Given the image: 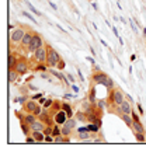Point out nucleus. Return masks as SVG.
Segmentation results:
<instances>
[{
	"mask_svg": "<svg viewBox=\"0 0 146 164\" xmlns=\"http://www.w3.org/2000/svg\"><path fill=\"white\" fill-rule=\"evenodd\" d=\"M23 16H24V17H27L28 20H31V21H34V23H37V20H35V18H34V17L31 16L30 13H27V11H23Z\"/></svg>",
	"mask_w": 146,
	"mask_h": 164,
	"instance_id": "obj_36",
	"label": "nucleus"
},
{
	"mask_svg": "<svg viewBox=\"0 0 146 164\" xmlns=\"http://www.w3.org/2000/svg\"><path fill=\"white\" fill-rule=\"evenodd\" d=\"M89 101L91 104H97V98H96V87H91L90 88V93H89Z\"/></svg>",
	"mask_w": 146,
	"mask_h": 164,
	"instance_id": "obj_22",
	"label": "nucleus"
},
{
	"mask_svg": "<svg viewBox=\"0 0 146 164\" xmlns=\"http://www.w3.org/2000/svg\"><path fill=\"white\" fill-rule=\"evenodd\" d=\"M45 128H47V123L44 121H41L39 118L34 123H31V131H44Z\"/></svg>",
	"mask_w": 146,
	"mask_h": 164,
	"instance_id": "obj_14",
	"label": "nucleus"
},
{
	"mask_svg": "<svg viewBox=\"0 0 146 164\" xmlns=\"http://www.w3.org/2000/svg\"><path fill=\"white\" fill-rule=\"evenodd\" d=\"M70 87H72V90H73L76 94H79V87H77V86H75V83H72V86H70Z\"/></svg>",
	"mask_w": 146,
	"mask_h": 164,
	"instance_id": "obj_39",
	"label": "nucleus"
},
{
	"mask_svg": "<svg viewBox=\"0 0 146 164\" xmlns=\"http://www.w3.org/2000/svg\"><path fill=\"white\" fill-rule=\"evenodd\" d=\"M59 110H62V102L61 101H53V104H52V107H51V114H56Z\"/></svg>",
	"mask_w": 146,
	"mask_h": 164,
	"instance_id": "obj_20",
	"label": "nucleus"
},
{
	"mask_svg": "<svg viewBox=\"0 0 146 164\" xmlns=\"http://www.w3.org/2000/svg\"><path fill=\"white\" fill-rule=\"evenodd\" d=\"M48 48V56H47V62H45V65L48 66V67H56L58 63H59V60H61V55H59V52L56 49H53L52 46H47Z\"/></svg>",
	"mask_w": 146,
	"mask_h": 164,
	"instance_id": "obj_3",
	"label": "nucleus"
},
{
	"mask_svg": "<svg viewBox=\"0 0 146 164\" xmlns=\"http://www.w3.org/2000/svg\"><path fill=\"white\" fill-rule=\"evenodd\" d=\"M45 142H47V143H55V137H53L52 135H47V136H45Z\"/></svg>",
	"mask_w": 146,
	"mask_h": 164,
	"instance_id": "obj_34",
	"label": "nucleus"
},
{
	"mask_svg": "<svg viewBox=\"0 0 146 164\" xmlns=\"http://www.w3.org/2000/svg\"><path fill=\"white\" fill-rule=\"evenodd\" d=\"M131 115H132L133 121H141V119H139V115L136 114V111H135V110H132V112H131Z\"/></svg>",
	"mask_w": 146,
	"mask_h": 164,
	"instance_id": "obj_38",
	"label": "nucleus"
},
{
	"mask_svg": "<svg viewBox=\"0 0 146 164\" xmlns=\"http://www.w3.org/2000/svg\"><path fill=\"white\" fill-rule=\"evenodd\" d=\"M136 108H138V112L141 115H143V108H142V105L141 104H136Z\"/></svg>",
	"mask_w": 146,
	"mask_h": 164,
	"instance_id": "obj_40",
	"label": "nucleus"
},
{
	"mask_svg": "<svg viewBox=\"0 0 146 164\" xmlns=\"http://www.w3.org/2000/svg\"><path fill=\"white\" fill-rule=\"evenodd\" d=\"M44 45H45V42H44L42 37L39 34H34V38H33V41H31V44H30V46H28V49H27V52L28 53H34L38 48H41Z\"/></svg>",
	"mask_w": 146,
	"mask_h": 164,
	"instance_id": "obj_5",
	"label": "nucleus"
},
{
	"mask_svg": "<svg viewBox=\"0 0 146 164\" xmlns=\"http://www.w3.org/2000/svg\"><path fill=\"white\" fill-rule=\"evenodd\" d=\"M35 70H38V72H47L49 67L47 65H44V63H37V66L34 67Z\"/></svg>",
	"mask_w": 146,
	"mask_h": 164,
	"instance_id": "obj_27",
	"label": "nucleus"
},
{
	"mask_svg": "<svg viewBox=\"0 0 146 164\" xmlns=\"http://www.w3.org/2000/svg\"><path fill=\"white\" fill-rule=\"evenodd\" d=\"M49 4H51V7H52L53 10H58V7H56V4H55V3H52L51 0H49Z\"/></svg>",
	"mask_w": 146,
	"mask_h": 164,
	"instance_id": "obj_45",
	"label": "nucleus"
},
{
	"mask_svg": "<svg viewBox=\"0 0 146 164\" xmlns=\"http://www.w3.org/2000/svg\"><path fill=\"white\" fill-rule=\"evenodd\" d=\"M108 74L107 73H104L103 70H100V72H93V76H91V82L93 84L96 83V84H101V86H104L107 80H108Z\"/></svg>",
	"mask_w": 146,
	"mask_h": 164,
	"instance_id": "obj_6",
	"label": "nucleus"
},
{
	"mask_svg": "<svg viewBox=\"0 0 146 164\" xmlns=\"http://www.w3.org/2000/svg\"><path fill=\"white\" fill-rule=\"evenodd\" d=\"M104 87H105V88L108 90V93H110V91H113L114 88H115V84H114V80L111 79V77H108V80H107V83L104 84Z\"/></svg>",
	"mask_w": 146,
	"mask_h": 164,
	"instance_id": "obj_24",
	"label": "nucleus"
},
{
	"mask_svg": "<svg viewBox=\"0 0 146 164\" xmlns=\"http://www.w3.org/2000/svg\"><path fill=\"white\" fill-rule=\"evenodd\" d=\"M124 100H125L124 91L119 90V88H114L113 91H110L107 101H108V104H111V105H121V104L124 102Z\"/></svg>",
	"mask_w": 146,
	"mask_h": 164,
	"instance_id": "obj_1",
	"label": "nucleus"
},
{
	"mask_svg": "<svg viewBox=\"0 0 146 164\" xmlns=\"http://www.w3.org/2000/svg\"><path fill=\"white\" fill-rule=\"evenodd\" d=\"M34 34H35V33H34L33 30H30V28H28V31L25 33L24 38H23V41L20 42V45H21V46H23V48H24L25 50L28 49V46H30V44H31V41H33Z\"/></svg>",
	"mask_w": 146,
	"mask_h": 164,
	"instance_id": "obj_10",
	"label": "nucleus"
},
{
	"mask_svg": "<svg viewBox=\"0 0 146 164\" xmlns=\"http://www.w3.org/2000/svg\"><path fill=\"white\" fill-rule=\"evenodd\" d=\"M62 110L67 114V118H73V110L69 102H62Z\"/></svg>",
	"mask_w": 146,
	"mask_h": 164,
	"instance_id": "obj_18",
	"label": "nucleus"
},
{
	"mask_svg": "<svg viewBox=\"0 0 146 164\" xmlns=\"http://www.w3.org/2000/svg\"><path fill=\"white\" fill-rule=\"evenodd\" d=\"M28 30L25 28V27H16L13 31H10V44L11 45H16V44H20L21 41H23V38H24V35L27 33Z\"/></svg>",
	"mask_w": 146,
	"mask_h": 164,
	"instance_id": "obj_2",
	"label": "nucleus"
},
{
	"mask_svg": "<svg viewBox=\"0 0 146 164\" xmlns=\"http://www.w3.org/2000/svg\"><path fill=\"white\" fill-rule=\"evenodd\" d=\"M20 125H21V131L24 132V135H25V136L31 135V132H33V131H31V125H28L27 122H21Z\"/></svg>",
	"mask_w": 146,
	"mask_h": 164,
	"instance_id": "obj_23",
	"label": "nucleus"
},
{
	"mask_svg": "<svg viewBox=\"0 0 146 164\" xmlns=\"http://www.w3.org/2000/svg\"><path fill=\"white\" fill-rule=\"evenodd\" d=\"M86 59H87V60H89V62H90V63H91V65H96V60H94V59H93V58H90V56H87V58H86Z\"/></svg>",
	"mask_w": 146,
	"mask_h": 164,
	"instance_id": "obj_41",
	"label": "nucleus"
},
{
	"mask_svg": "<svg viewBox=\"0 0 146 164\" xmlns=\"http://www.w3.org/2000/svg\"><path fill=\"white\" fill-rule=\"evenodd\" d=\"M90 52H91L93 55H96V52H94V48H93V46H90Z\"/></svg>",
	"mask_w": 146,
	"mask_h": 164,
	"instance_id": "obj_49",
	"label": "nucleus"
},
{
	"mask_svg": "<svg viewBox=\"0 0 146 164\" xmlns=\"http://www.w3.org/2000/svg\"><path fill=\"white\" fill-rule=\"evenodd\" d=\"M113 31H114V34H115V35H117V37H118V30H117V28H115V27H113Z\"/></svg>",
	"mask_w": 146,
	"mask_h": 164,
	"instance_id": "obj_48",
	"label": "nucleus"
},
{
	"mask_svg": "<svg viewBox=\"0 0 146 164\" xmlns=\"http://www.w3.org/2000/svg\"><path fill=\"white\" fill-rule=\"evenodd\" d=\"M45 101H47V98L41 97V98H39V104H41V105H44V104H45Z\"/></svg>",
	"mask_w": 146,
	"mask_h": 164,
	"instance_id": "obj_46",
	"label": "nucleus"
},
{
	"mask_svg": "<svg viewBox=\"0 0 146 164\" xmlns=\"http://www.w3.org/2000/svg\"><path fill=\"white\" fill-rule=\"evenodd\" d=\"M47 56H48V48L45 45L41 46V48H38L33 53V59L35 63H45L47 62Z\"/></svg>",
	"mask_w": 146,
	"mask_h": 164,
	"instance_id": "obj_4",
	"label": "nucleus"
},
{
	"mask_svg": "<svg viewBox=\"0 0 146 164\" xmlns=\"http://www.w3.org/2000/svg\"><path fill=\"white\" fill-rule=\"evenodd\" d=\"M59 135H62V128H61V125L55 123V125H53V131H52V136L56 137V136H59Z\"/></svg>",
	"mask_w": 146,
	"mask_h": 164,
	"instance_id": "obj_25",
	"label": "nucleus"
},
{
	"mask_svg": "<svg viewBox=\"0 0 146 164\" xmlns=\"http://www.w3.org/2000/svg\"><path fill=\"white\" fill-rule=\"evenodd\" d=\"M75 118H76L77 121H81V122L89 121V116H87V114H86L84 111H77V112H76V115H75Z\"/></svg>",
	"mask_w": 146,
	"mask_h": 164,
	"instance_id": "obj_21",
	"label": "nucleus"
},
{
	"mask_svg": "<svg viewBox=\"0 0 146 164\" xmlns=\"http://www.w3.org/2000/svg\"><path fill=\"white\" fill-rule=\"evenodd\" d=\"M41 104L39 102H37V100H34V98H30V100H27L24 104H23V111L24 112H35V110L39 107Z\"/></svg>",
	"mask_w": 146,
	"mask_h": 164,
	"instance_id": "obj_8",
	"label": "nucleus"
},
{
	"mask_svg": "<svg viewBox=\"0 0 146 164\" xmlns=\"http://www.w3.org/2000/svg\"><path fill=\"white\" fill-rule=\"evenodd\" d=\"M27 100H28V97H20V98H14L13 101H14V102H23V104H24Z\"/></svg>",
	"mask_w": 146,
	"mask_h": 164,
	"instance_id": "obj_37",
	"label": "nucleus"
},
{
	"mask_svg": "<svg viewBox=\"0 0 146 164\" xmlns=\"http://www.w3.org/2000/svg\"><path fill=\"white\" fill-rule=\"evenodd\" d=\"M87 129L90 132H94V133H97L98 131H100V126H98L97 123H91L90 122V125H87Z\"/></svg>",
	"mask_w": 146,
	"mask_h": 164,
	"instance_id": "obj_26",
	"label": "nucleus"
},
{
	"mask_svg": "<svg viewBox=\"0 0 146 164\" xmlns=\"http://www.w3.org/2000/svg\"><path fill=\"white\" fill-rule=\"evenodd\" d=\"M52 131H53V126H48V125H47V128H45L42 132H44L45 136H47V135H52Z\"/></svg>",
	"mask_w": 146,
	"mask_h": 164,
	"instance_id": "obj_35",
	"label": "nucleus"
},
{
	"mask_svg": "<svg viewBox=\"0 0 146 164\" xmlns=\"http://www.w3.org/2000/svg\"><path fill=\"white\" fill-rule=\"evenodd\" d=\"M28 67H30V63L27 62L25 58H18V62H17V65L14 66V69L18 72L20 76H21V74H25V73L28 72Z\"/></svg>",
	"mask_w": 146,
	"mask_h": 164,
	"instance_id": "obj_7",
	"label": "nucleus"
},
{
	"mask_svg": "<svg viewBox=\"0 0 146 164\" xmlns=\"http://www.w3.org/2000/svg\"><path fill=\"white\" fill-rule=\"evenodd\" d=\"M93 72H100V67L97 65H93Z\"/></svg>",
	"mask_w": 146,
	"mask_h": 164,
	"instance_id": "obj_47",
	"label": "nucleus"
},
{
	"mask_svg": "<svg viewBox=\"0 0 146 164\" xmlns=\"http://www.w3.org/2000/svg\"><path fill=\"white\" fill-rule=\"evenodd\" d=\"M31 135L37 139V143H42V142H45V133H44L42 131H33L31 132Z\"/></svg>",
	"mask_w": 146,
	"mask_h": 164,
	"instance_id": "obj_15",
	"label": "nucleus"
},
{
	"mask_svg": "<svg viewBox=\"0 0 146 164\" xmlns=\"http://www.w3.org/2000/svg\"><path fill=\"white\" fill-rule=\"evenodd\" d=\"M27 6H28V9H30V10L33 11L34 14H37V16H39V17H41V13H39V11H38V10L35 9V7H34V6H33V4H31V3H30V1L27 3Z\"/></svg>",
	"mask_w": 146,
	"mask_h": 164,
	"instance_id": "obj_30",
	"label": "nucleus"
},
{
	"mask_svg": "<svg viewBox=\"0 0 146 164\" xmlns=\"http://www.w3.org/2000/svg\"><path fill=\"white\" fill-rule=\"evenodd\" d=\"M25 142H27V143H37V139L34 137L33 135H28L27 139H25Z\"/></svg>",
	"mask_w": 146,
	"mask_h": 164,
	"instance_id": "obj_33",
	"label": "nucleus"
},
{
	"mask_svg": "<svg viewBox=\"0 0 146 164\" xmlns=\"http://www.w3.org/2000/svg\"><path fill=\"white\" fill-rule=\"evenodd\" d=\"M52 104H53V100H52V98H47L45 104L42 105V108H45V110H49V108L52 107Z\"/></svg>",
	"mask_w": 146,
	"mask_h": 164,
	"instance_id": "obj_29",
	"label": "nucleus"
},
{
	"mask_svg": "<svg viewBox=\"0 0 146 164\" xmlns=\"http://www.w3.org/2000/svg\"><path fill=\"white\" fill-rule=\"evenodd\" d=\"M17 62H18L17 55L13 53V52H10V53H9V69H14V66L17 65Z\"/></svg>",
	"mask_w": 146,
	"mask_h": 164,
	"instance_id": "obj_16",
	"label": "nucleus"
},
{
	"mask_svg": "<svg viewBox=\"0 0 146 164\" xmlns=\"http://www.w3.org/2000/svg\"><path fill=\"white\" fill-rule=\"evenodd\" d=\"M77 74L80 76V80H81V82H84V77H83V74H81V70H80V69H77Z\"/></svg>",
	"mask_w": 146,
	"mask_h": 164,
	"instance_id": "obj_44",
	"label": "nucleus"
},
{
	"mask_svg": "<svg viewBox=\"0 0 146 164\" xmlns=\"http://www.w3.org/2000/svg\"><path fill=\"white\" fill-rule=\"evenodd\" d=\"M18 80V72L16 69H9V82L16 83Z\"/></svg>",
	"mask_w": 146,
	"mask_h": 164,
	"instance_id": "obj_17",
	"label": "nucleus"
},
{
	"mask_svg": "<svg viewBox=\"0 0 146 164\" xmlns=\"http://www.w3.org/2000/svg\"><path fill=\"white\" fill-rule=\"evenodd\" d=\"M119 116H121V119L125 122V125L131 128V125H132V122H133V118H132V115H129V114H121Z\"/></svg>",
	"mask_w": 146,
	"mask_h": 164,
	"instance_id": "obj_19",
	"label": "nucleus"
},
{
	"mask_svg": "<svg viewBox=\"0 0 146 164\" xmlns=\"http://www.w3.org/2000/svg\"><path fill=\"white\" fill-rule=\"evenodd\" d=\"M119 107H121V111H122V114H129V115H131L132 110H133V108H132V102H131L129 100H127V98L124 100V102H122Z\"/></svg>",
	"mask_w": 146,
	"mask_h": 164,
	"instance_id": "obj_13",
	"label": "nucleus"
},
{
	"mask_svg": "<svg viewBox=\"0 0 146 164\" xmlns=\"http://www.w3.org/2000/svg\"><path fill=\"white\" fill-rule=\"evenodd\" d=\"M76 137H77L79 140H84V139H94L96 136L87 129V126H84V128H79V129H77Z\"/></svg>",
	"mask_w": 146,
	"mask_h": 164,
	"instance_id": "obj_9",
	"label": "nucleus"
},
{
	"mask_svg": "<svg viewBox=\"0 0 146 164\" xmlns=\"http://www.w3.org/2000/svg\"><path fill=\"white\" fill-rule=\"evenodd\" d=\"M133 135H135V137H136V140H138V142H141V143L146 142L145 133H133Z\"/></svg>",
	"mask_w": 146,
	"mask_h": 164,
	"instance_id": "obj_28",
	"label": "nucleus"
},
{
	"mask_svg": "<svg viewBox=\"0 0 146 164\" xmlns=\"http://www.w3.org/2000/svg\"><path fill=\"white\" fill-rule=\"evenodd\" d=\"M96 105H97L100 110H104V108L107 107V102H105L104 100H100V101H97V104H96Z\"/></svg>",
	"mask_w": 146,
	"mask_h": 164,
	"instance_id": "obj_31",
	"label": "nucleus"
},
{
	"mask_svg": "<svg viewBox=\"0 0 146 164\" xmlns=\"http://www.w3.org/2000/svg\"><path fill=\"white\" fill-rule=\"evenodd\" d=\"M66 76H67V79H69V82H70V83H75V77H73L72 74H66Z\"/></svg>",
	"mask_w": 146,
	"mask_h": 164,
	"instance_id": "obj_42",
	"label": "nucleus"
},
{
	"mask_svg": "<svg viewBox=\"0 0 146 164\" xmlns=\"http://www.w3.org/2000/svg\"><path fill=\"white\" fill-rule=\"evenodd\" d=\"M131 129L133 133H145V128H143L141 121H133L132 125H131Z\"/></svg>",
	"mask_w": 146,
	"mask_h": 164,
	"instance_id": "obj_12",
	"label": "nucleus"
},
{
	"mask_svg": "<svg viewBox=\"0 0 146 164\" xmlns=\"http://www.w3.org/2000/svg\"><path fill=\"white\" fill-rule=\"evenodd\" d=\"M53 119H55V123H58V125H61V126H62V125L65 123L69 118H67V114H66L63 110H59L56 114H53Z\"/></svg>",
	"mask_w": 146,
	"mask_h": 164,
	"instance_id": "obj_11",
	"label": "nucleus"
},
{
	"mask_svg": "<svg viewBox=\"0 0 146 164\" xmlns=\"http://www.w3.org/2000/svg\"><path fill=\"white\" fill-rule=\"evenodd\" d=\"M41 97H42V94L39 93V94H35V96H33L31 98H34V100H39V98H41Z\"/></svg>",
	"mask_w": 146,
	"mask_h": 164,
	"instance_id": "obj_43",
	"label": "nucleus"
},
{
	"mask_svg": "<svg viewBox=\"0 0 146 164\" xmlns=\"http://www.w3.org/2000/svg\"><path fill=\"white\" fill-rule=\"evenodd\" d=\"M65 66H66L65 60H63V59H61V60H59V63H58V66H56V69H58V70H63V69H65Z\"/></svg>",
	"mask_w": 146,
	"mask_h": 164,
	"instance_id": "obj_32",
	"label": "nucleus"
}]
</instances>
